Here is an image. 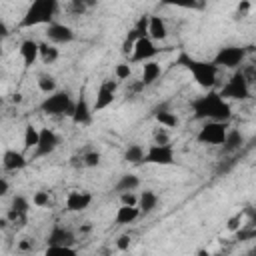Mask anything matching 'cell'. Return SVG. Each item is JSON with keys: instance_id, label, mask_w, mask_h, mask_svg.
<instances>
[{"instance_id": "obj_1", "label": "cell", "mask_w": 256, "mask_h": 256, "mask_svg": "<svg viewBox=\"0 0 256 256\" xmlns=\"http://www.w3.org/2000/svg\"><path fill=\"white\" fill-rule=\"evenodd\" d=\"M192 112H194V118L204 120V122L210 120V122L228 124L230 118H232V106H230V102L222 100L218 96V92H214V90H210L204 96L196 98L192 102Z\"/></svg>"}, {"instance_id": "obj_2", "label": "cell", "mask_w": 256, "mask_h": 256, "mask_svg": "<svg viewBox=\"0 0 256 256\" xmlns=\"http://www.w3.org/2000/svg\"><path fill=\"white\" fill-rule=\"evenodd\" d=\"M178 64L184 66V68L192 74V78L196 80V84H198L200 88H204V90L210 92V90L216 86V82H218V68H216L212 62L196 60V58L188 56L186 52H182V54L178 56Z\"/></svg>"}, {"instance_id": "obj_3", "label": "cell", "mask_w": 256, "mask_h": 256, "mask_svg": "<svg viewBox=\"0 0 256 256\" xmlns=\"http://www.w3.org/2000/svg\"><path fill=\"white\" fill-rule=\"evenodd\" d=\"M58 10H60V4L56 0H34L26 8L18 26L20 28H34V26H42V24L48 26L54 22V16L58 14Z\"/></svg>"}, {"instance_id": "obj_4", "label": "cell", "mask_w": 256, "mask_h": 256, "mask_svg": "<svg viewBox=\"0 0 256 256\" xmlns=\"http://www.w3.org/2000/svg\"><path fill=\"white\" fill-rule=\"evenodd\" d=\"M40 110L48 116H72L74 112V100L70 96V92L66 90H56L52 94H48L42 104Z\"/></svg>"}, {"instance_id": "obj_5", "label": "cell", "mask_w": 256, "mask_h": 256, "mask_svg": "<svg viewBox=\"0 0 256 256\" xmlns=\"http://www.w3.org/2000/svg\"><path fill=\"white\" fill-rule=\"evenodd\" d=\"M250 92H252V86L246 82V78L242 76V72H240V68L230 76V80L220 88V92H218V96L222 98V100H246V98H250Z\"/></svg>"}, {"instance_id": "obj_6", "label": "cell", "mask_w": 256, "mask_h": 256, "mask_svg": "<svg viewBox=\"0 0 256 256\" xmlns=\"http://www.w3.org/2000/svg\"><path fill=\"white\" fill-rule=\"evenodd\" d=\"M244 60H246V48L242 46H222L212 64L216 68H230V70H238L240 66H244Z\"/></svg>"}, {"instance_id": "obj_7", "label": "cell", "mask_w": 256, "mask_h": 256, "mask_svg": "<svg viewBox=\"0 0 256 256\" xmlns=\"http://www.w3.org/2000/svg\"><path fill=\"white\" fill-rule=\"evenodd\" d=\"M176 162V152L172 144H150L144 150L142 164H156V166H172Z\"/></svg>"}, {"instance_id": "obj_8", "label": "cell", "mask_w": 256, "mask_h": 256, "mask_svg": "<svg viewBox=\"0 0 256 256\" xmlns=\"http://www.w3.org/2000/svg\"><path fill=\"white\" fill-rule=\"evenodd\" d=\"M226 132H228V124H222V122H204L202 128L198 130L196 134V140L200 144H212V146H222L224 138H226Z\"/></svg>"}, {"instance_id": "obj_9", "label": "cell", "mask_w": 256, "mask_h": 256, "mask_svg": "<svg viewBox=\"0 0 256 256\" xmlns=\"http://www.w3.org/2000/svg\"><path fill=\"white\" fill-rule=\"evenodd\" d=\"M156 54H158L156 42H152L148 36H144V38L134 40L132 52H130V60L132 62H150Z\"/></svg>"}, {"instance_id": "obj_10", "label": "cell", "mask_w": 256, "mask_h": 256, "mask_svg": "<svg viewBox=\"0 0 256 256\" xmlns=\"http://www.w3.org/2000/svg\"><path fill=\"white\" fill-rule=\"evenodd\" d=\"M116 90H118V82L116 80H110V78L102 80V84H100V88L96 92V100H94L92 110L100 112V110L108 108L114 102V98H116Z\"/></svg>"}, {"instance_id": "obj_11", "label": "cell", "mask_w": 256, "mask_h": 256, "mask_svg": "<svg viewBox=\"0 0 256 256\" xmlns=\"http://www.w3.org/2000/svg\"><path fill=\"white\" fill-rule=\"evenodd\" d=\"M74 30L68 26V24H62V22H52L46 26V40L54 46L58 44H68L74 40Z\"/></svg>"}, {"instance_id": "obj_12", "label": "cell", "mask_w": 256, "mask_h": 256, "mask_svg": "<svg viewBox=\"0 0 256 256\" xmlns=\"http://www.w3.org/2000/svg\"><path fill=\"white\" fill-rule=\"evenodd\" d=\"M60 144V138L58 134L52 130V128H40V134H38V144H36V156H48L52 154Z\"/></svg>"}, {"instance_id": "obj_13", "label": "cell", "mask_w": 256, "mask_h": 256, "mask_svg": "<svg viewBox=\"0 0 256 256\" xmlns=\"http://www.w3.org/2000/svg\"><path fill=\"white\" fill-rule=\"evenodd\" d=\"M46 242L48 246H72L76 244V234L70 230V228H64V226H52V230L48 232L46 236Z\"/></svg>"}, {"instance_id": "obj_14", "label": "cell", "mask_w": 256, "mask_h": 256, "mask_svg": "<svg viewBox=\"0 0 256 256\" xmlns=\"http://www.w3.org/2000/svg\"><path fill=\"white\" fill-rule=\"evenodd\" d=\"M92 204V194L88 190H72L66 196V210L68 212H82Z\"/></svg>"}, {"instance_id": "obj_15", "label": "cell", "mask_w": 256, "mask_h": 256, "mask_svg": "<svg viewBox=\"0 0 256 256\" xmlns=\"http://www.w3.org/2000/svg\"><path fill=\"white\" fill-rule=\"evenodd\" d=\"M2 166L6 170H10V172H18V170H22V168L28 166V158H26L24 152L14 150V148H8L2 154Z\"/></svg>"}, {"instance_id": "obj_16", "label": "cell", "mask_w": 256, "mask_h": 256, "mask_svg": "<svg viewBox=\"0 0 256 256\" xmlns=\"http://www.w3.org/2000/svg\"><path fill=\"white\" fill-rule=\"evenodd\" d=\"M146 36L152 40V42H160V40H166L168 38V26H166V20L162 16H148V30H146Z\"/></svg>"}, {"instance_id": "obj_17", "label": "cell", "mask_w": 256, "mask_h": 256, "mask_svg": "<svg viewBox=\"0 0 256 256\" xmlns=\"http://www.w3.org/2000/svg\"><path fill=\"white\" fill-rule=\"evenodd\" d=\"M92 108L88 106V100L84 98V94H80V98L78 100H74V112H72V122L74 124H80V126H84V124H90L92 122Z\"/></svg>"}, {"instance_id": "obj_18", "label": "cell", "mask_w": 256, "mask_h": 256, "mask_svg": "<svg viewBox=\"0 0 256 256\" xmlns=\"http://www.w3.org/2000/svg\"><path fill=\"white\" fill-rule=\"evenodd\" d=\"M20 56L24 60V66H32L38 60V42L32 38H26L20 42Z\"/></svg>"}, {"instance_id": "obj_19", "label": "cell", "mask_w": 256, "mask_h": 256, "mask_svg": "<svg viewBox=\"0 0 256 256\" xmlns=\"http://www.w3.org/2000/svg\"><path fill=\"white\" fill-rule=\"evenodd\" d=\"M160 74H162V66H160L158 62H154V60H150V62H144L140 84H142V86H150V84H154V82L160 78Z\"/></svg>"}, {"instance_id": "obj_20", "label": "cell", "mask_w": 256, "mask_h": 256, "mask_svg": "<svg viewBox=\"0 0 256 256\" xmlns=\"http://www.w3.org/2000/svg\"><path fill=\"white\" fill-rule=\"evenodd\" d=\"M158 206V194L154 190H144L138 194V210L140 214H150Z\"/></svg>"}, {"instance_id": "obj_21", "label": "cell", "mask_w": 256, "mask_h": 256, "mask_svg": "<svg viewBox=\"0 0 256 256\" xmlns=\"http://www.w3.org/2000/svg\"><path fill=\"white\" fill-rule=\"evenodd\" d=\"M242 144H244V134L240 130L232 128V130L226 132V138L222 142V148H224V152H236V150L242 148Z\"/></svg>"}, {"instance_id": "obj_22", "label": "cell", "mask_w": 256, "mask_h": 256, "mask_svg": "<svg viewBox=\"0 0 256 256\" xmlns=\"http://www.w3.org/2000/svg\"><path fill=\"white\" fill-rule=\"evenodd\" d=\"M60 56V50L50 42H38V60L44 64H54Z\"/></svg>"}, {"instance_id": "obj_23", "label": "cell", "mask_w": 256, "mask_h": 256, "mask_svg": "<svg viewBox=\"0 0 256 256\" xmlns=\"http://www.w3.org/2000/svg\"><path fill=\"white\" fill-rule=\"evenodd\" d=\"M138 216H140L138 206H122L120 204V208L116 210L114 220H116V224H132Z\"/></svg>"}, {"instance_id": "obj_24", "label": "cell", "mask_w": 256, "mask_h": 256, "mask_svg": "<svg viewBox=\"0 0 256 256\" xmlns=\"http://www.w3.org/2000/svg\"><path fill=\"white\" fill-rule=\"evenodd\" d=\"M140 186V178L136 176V174H130V172H126V174H122L120 176V180L116 182V192H134L136 188Z\"/></svg>"}, {"instance_id": "obj_25", "label": "cell", "mask_w": 256, "mask_h": 256, "mask_svg": "<svg viewBox=\"0 0 256 256\" xmlns=\"http://www.w3.org/2000/svg\"><path fill=\"white\" fill-rule=\"evenodd\" d=\"M154 118H156V122L160 124V128H176L178 124H180V120H178V116L174 114V112H170V110H158L156 114H154Z\"/></svg>"}, {"instance_id": "obj_26", "label": "cell", "mask_w": 256, "mask_h": 256, "mask_svg": "<svg viewBox=\"0 0 256 256\" xmlns=\"http://www.w3.org/2000/svg\"><path fill=\"white\" fill-rule=\"evenodd\" d=\"M36 84H38V90H40L42 94H46V96L52 94V92H56V78H54L52 74H48V72L38 74Z\"/></svg>"}, {"instance_id": "obj_27", "label": "cell", "mask_w": 256, "mask_h": 256, "mask_svg": "<svg viewBox=\"0 0 256 256\" xmlns=\"http://www.w3.org/2000/svg\"><path fill=\"white\" fill-rule=\"evenodd\" d=\"M144 158V148L140 144H128V148L124 150V160L128 164H142Z\"/></svg>"}, {"instance_id": "obj_28", "label": "cell", "mask_w": 256, "mask_h": 256, "mask_svg": "<svg viewBox=\"0 0 256 256\" xmlns=\"http://www.w3.org/2000/svg\"><path fill=\"white\" fill-rule=\"evenodd\" d=\"M38 134H40V128H36V126H32V124H26V128H24V150L36 148V144H38Z\"/></svg>"}, {"instance_id": "obj_29", "label": "cell", "mask_w": 256, "mask_h": 256, "mask_svg": "<svg viewBox=\"0 0 256 256\" xmlns=\"http://www.w3.org/2000/svg\"><path fill=\"white\" fill-rule=\"evenodd\" d=\"M44 256H78L72 246H48Z\"/></svg>"}, {"instance_id": "obj_30", "label": "cell", "mask_w": 256, "mask_h": 256, "mask_svg": "<svg viewBox=\"0 0 256 256\" xmlns=\"http://www.w3.org/2000/svg\"><path fill=\"white\" fill-rule=\"evenodd\" d=\"M80 158H82V166H86V168H96L100 164V160H102V156H100L98 150H88Z\"/></svg>"}, {"instance_id": "obj_31", "label": "cell", "mask_w": 256, "mask_h": 256, "mask_svg": "<svg viewBox=\"0 0 256 256\" xmlns=\"http://www.w3.org/2000/svg\"><path fill=\"white\" fill-rule=\"evenodd\" d=\"M130 76H132V66L128 62H120V64L114 66V78H116V82L118 80H128Z\"/></svg>"}, {"instance_id": "obj_32", "label": "cell", "mask_w": 256, "mask_h": 256, "mask_svg": "<svg viewBox=\"0 0 256 256\" xmlns=\"http://www.w3.org/2000/svg\"><path fill=\"white\" fill-rule=\"evenodd\" d=\"M10 208L16 210V212H20V214H28V210H30V200L24 198V196H14Z\"/></svg>"}, {"instance_id": "obj_33", "label": "cell", "mask_w": 256, "mask_h": 256, "mask_svg": "<svg viewBox=\"0 0 256 256\" xmlns=\"http://www.w3.org/2000/svg\"><path fill=\"white\" fill-rule=\"evenodd\" d=\"M6 220H8V224L24 226V224L28 222V214H20V212H16V210L8 208V212H6Z\"/></svg>"}, {"instance_id": "obj_34", "label": "cell", "mask_w": 256, "mask_h": 256, "mask_svg": "<svg viewBox=\"0 0 256 256\" xmlns=\"http://www.w3.org/2000/svg\"><path fill=\"white\" fill-rule=\"evenodd\" d=\"M32 204H34L36 208H44V206H48V204H50V194H48L46 190H38V192H34V196H32Z\"/></svg>"}, {"instance_id": "obj_35", "label": "cell", "mask_w": 256, "mask_h": 256, "mask_svg": "<svg viewBox=\"0 0 256 256\" xmlns=\"http://www.w3.org/2000/svg\"><path fill=\"white\" fill-rule=\"evenodd\" d=\"M94 2H86V0H72L68 4V10L74 12V14H84L88 10V6H92Z\"/></svg>"}, {"instance_id": "obj_36", "label": "cell", "mask_w": 256, "mask_h": 256, "mask_svg": "<svg viewBox=\"0 0 256 256\" xmlns=\"http://www.w3.org/2000/svg\"><path fill=\"white\" fill-rule=\"evenodd\" d=\"M120 204L122 206H138V196L134 192H122L120 194Z\"/></svg>"}, {"instance_id": "obj_37", "label": "cell", "mask_w": 256, "mask_h": 256, "mask_svg": "<svg viewBox=\"0 0 256 256\" xmlns=\"http://www.w3.org/2000/svg\"><path fill=\"white\" fill-rule=\"evenodd\" d=\"M152 144H170V138H168L164 128H156L154 130V142Z\"/></svg>"}, {"instance_id": "obj_38", "label": "cell", "mask_w": 256, "mask_h": 256, "mask_svg": "<svg viewBox=\"0 0 256 256\" xmlns=\"http://www.w3.org/2000/svg\"><path fill=\"white\" fill-rule=\"evenodd\" d=\"M130 244H132V240H130L128 234H122V236H118V240H116V248L122 250V252H126V250L130 248Z\"/></svg>"}, {"instance_id": "obj_39", "label": "cell", "mask_w": 256, "mask_h": 256, "mask_svg": "<svg viewBox=\"0 0 256 256\" xmlns=\"http://www.w3.org/2000/svg\"><path fill=\"white\" fill-rule=\"evenodd\" d=\"M8 190H10V184H8V180L0 176V198H2V196H6V194H8Z\"/></svg>"}, {"instance_id": "obj_40", "label": "cell", "mask_w": 256, "mask_h": 256, "mask_svg": "<svg viewBox=\"0 0 256 256\" xmlns=\"http://www.w3.org/2000/svg\"><path fill=\"white\" fill-rule=\"evenodd\" d=\"M8 34H10V28H8V24L0 18V40H4V38H8Z\"/></svg>"}, {"instance_id": "obj_41", "label": "cell", "mask_w": 256, "mask_h": 256, "mask_svg": "<svg viewBox=\"0 0 256 256\" xmlns=\"http://www.w3.org/2000/svg\"><path fill=\"white\" fill-rule=\"evenodd\" d=\"M250 8H252V4H250L248 0H244V2H240V4H238V14L242 16V14H246Z\"/></svg>"}, {"instance_id": "obj_42", "label": "cell", "mask_w": 256, "mask_h": 256, "mask_svg": "<svg viewBox=\"0 0 256 256\" xmlns=\"http://www.w3.org/2000/svg\"><path fill=\"white\" fill-rule=\"evenodd\" d=\"M238 222H240V216H236V218H232V220H230V224H228V230H236V228L240 226Z\"/></svg>"}, {"instance_id": "obj_43", "label": "cell", "mask_w": 256, "mask_h": 256, "mask_svg": "<svg viewBox=\"0 0 256 256\" xmlns=\"http://www.w3.org/2000/svg\"><path fill=\"white\" fill-rule=\"evenodd\" d=\"M18 248H20V250H30V248H32V242H30V240H22V242L18 244Z\"/></svg>"}, {"instance_id": "obj_44", "label": "cell", "mask_w": 256, "mask_h": 256, "mask_svg": "<svg viewBox=\"0 0 256 256\" xmlns=\"http://www.w3.org/2000/svg\"><path fill=\"white\" fill-rule=\"evenodd\" d=\"M12 102H22V94H14L12 96Z\"/></svg>"}, {"instance_id": "obj_45", "label": "cell", "mask_w": 256, "mask_h": 256, "mask_svg": "<svg viewBox=\"0 0 256 256\" xmlns=\"http://www.w3.org/2000/svg\"><path fill=\"white\" fill-rule=\"evenodd\" d=\"M8 226V220L6 218H0V228H6Z\"/></svg>"}, {"instance_id": "obj_46", "label": "cell", "mask_w": 256, "mask_h": 256, "mask_svg": "<svg viewBox=\"0 0 256 256\" xmlns=\"http://www.w3.org/2000/svg\"><path fill=\"white\" fill-rule=\"evenodd\" d=\"M4 54V48H2V40H0V56Z\"/></svg>"}, {"instance_id": "obj_47", "label": "cell", "mask_w": 256, "mask_h": 256, "mask_svg": "<svg viewBox=\"0 0 256 256\" xmlns=\"http://www.w3.org/2000/svg\"><path fill=\"white\" fill-rule=\"evenodd\" d=\"M0 108H2V100H0Z\"/></svg>"}, {"instance_id": "obj_48", "label": "cell", "mask_w": 256, "mask_h": 256, "mask_svg": "<svg viewBox=\"0 0 256 256\" xmlns=\"http://www.w3.org/2000/svg\"><path fill=\"white\" fill-rule=\"evenodd\" d=\"M246 256H252V254H246Z\"/></svg>"}]
</instances>
